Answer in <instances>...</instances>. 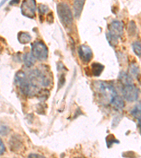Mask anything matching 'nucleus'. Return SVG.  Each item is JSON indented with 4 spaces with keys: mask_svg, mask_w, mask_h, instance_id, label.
<instances>
[{
    "mask_svg": "<svg viewBox=\"0 0 141 158\" xmlns=\"http://www.w3.org/2000/svg\"><path fill=\"white\" fill-rule=\"evenodd\" d=\"M95 89L99 101L104 105L112 104L117 95V91L113 86L104 81H97L95 83Z\"/></svg>",
    "mask_w": 141,
    "mask_h": 158,
    "instance_id": "obj_1",
    "label": "nucleus"
},
{
    "mask_svg": "<svg viewBox=\"0 0 141 158\" xmlns=\"http://www.w3.org/2000/svg\"><path fill=\"white\" fill-rule=\"evenodd\" d=\"M29 81L35 87L38 86H47L50 85L51 79L49 77V74L45 70L37 69L30 72L29 75Z\"/></svg>",
    "mask_w": 141,
    "mask_h": 158,
    "instance_id": "obj_2",
    "label": "nucleus"
},
{
    "mask_svg": "<svg viewBox=\"0 0 141 158\" xmlns=\"http://www.w3.org/2000/svg\"><path fill=\"white\" fill-rule=\"evenodd\" d=\"M124 25L122 22L114 20L109 26V32L106 35L107 40L112 47L117 45L118 40L123 35Z\"/></svg>",
    "mask_w": 141,
    "mask_h": 158,
    "instance_id": "obj_3",
    "label": "nucleus"
},
{
    "mask_svg": "<svg viewBox=\"0 0 141 158\" xmlns=\"http://www.w3.org/2000/svg\"><path fill=\"white\" fill-rule=\"evenodd\" d=\"M57 14L59 19L64 27L69 28L72 25L73 17L72 13L68 6L64 3L59 4L57 6Z\"/></svg>",
    "mask_w": 141,
    "mask_h": 158,
    "instance_id": "obj_4",
    "label": "nucleus"
},
{
    "mask_svg": "<svg viewBox=\"0 0 141 158\" xmlns=\"http://www.w3.org/2000/svg\"><path fill=\"white\" fill-rule=\"evenodd\" d=\"M31 53L35 59L45 60L48 56L47 47L42 42H35L31 46Z\"/></svg>",
    "mask_w": 141,
    "mask_h": 158,
    "instance_id": "obj_5",
    "label": "nucleus"
},
{
    "mask_svg": "<svg viewBox=\"0 0 141 158\" xmlns=\"http://www.w3.org/2000/svg\"><path fill=\"white\" fill-rule=\"evenodd\" d=\"M35 9H36V3L35 0H24L20 6L22 14L30 19L35 17Z\"/></svg>",
    "mask_w": 141,
    "mask_h": 158,
    "instance_id": "obj_6",
    "label": "nucleus"
},
{
    "mask_svg": "<svg viewBox=\"0 0 141 158\" xmlns=\"http://www.w3.org/2000/svg\"><path fill=\"white\" fill-rule=\"evenodd\" d=\"M122 94L127 101H135L137 100L138 97V89L132 84L125 85L122 89Z\"/></svg>",
    "mask_w": 141,
    "mask_h": 158,
    "instance_id": "obj_7",
    "label": "nucleus"
},
{
    "mask_svg": "<svg viewBox=\"0 0 141 158\" xmlns=\"http://www.w3.org/2000/svg\"><path fill=\"white\" fill-rule=\"evenodd\" d=\"M78 54L81 60L84 63H88L93 58V52L90 48L86 45H81L78 48Z\"/></svg>",
    "mask_w": 141,
    "mask_h": 158,
    "instance_id": "obj_8",
    "label": "nucleus"
},
{
    "mask_svg": "<svg viewBox=\"0 0 141 158\" xmlns=\"http://www.w3.org/2000/svg\"><path fill=\"white\" fill-rule=\"evenodd\" d=\"M86 0H75L73 3V12L74 16L79 18L81 14L82 10L83 8V5Z\"/></svg>",
    "mask_w": 141,
    "mask_h": 158,
    "instance_id": "obj_9",
    "label": "nucleus"
},
{
    "mask_svg": "<svg viewBox=\"0 0 141 158\" xmlns=\"http://www.w3.org/2000/svg\"><path fill=\"white\" fill-rule=\"evenodd\" d=\"M24 63L25 65L28 68H30L33 66L35 63V58L33 56L32 53H27L24 56Z\"/></svg>",
    "mask_w": 141,
    "mask_h": 158,
    "instance_id": "obj_10",
    "label": "nucleus"
},
{
    "mask_svg": "<svg viewBox=\"0 0 141 158\" xmlns=\"http://www.w3.org/2000/svg\"><path fill=\"white\" fill-rule=\"evenodd\" d=\"M104 70V66L97 63H94L91 66L92 73L94 76H99Z\"/></svg>",
    "mask_w": 141,
    "mask_h": 158,
    "instance_id": "obj_11",
    "label": "nucleus"
},
{
    "mask_svg": "<svg viewBox=\"0 0 141 158\" xmlns=\"http://www.w3.org/2000/svg\"><path fill=\"white\" fill-rule=\"evenodd\" d=\"M18 39H19V42L20 44H25L30 42L31 37L27 32H20L18 35Z\"/></svg>",
    "mask_w": 141,
    "mask_h": 158,
    "instance_id": "obj_12",
    "label": "nucleus"
},
{
    "mask_svg": "<svg viewBox=\"0 0 141 158\" xmlns=\"http://www.w3.org/2000/svg\"><path fill=\"white\" fill-rule=\"evenodd\" d=\"M112 106H114V108L116 110H122L124 107V102L122 100V98L119 96H117L114 101H112Z\"/></svg>",
    "mask_w": 141,
    "mask_h": 158,
    "instance_id": "obj_13",
    "label": "nucleus"
},
{
    "mask_svg": "<svg viewBox=\"0 0 141 158\" xmlns=\"http://www.w3.org/2000/svg\"><path fill=\"white\" fill-rule=\"evenodd\" d=\"M119 78L120 81H121V82L124 86L128 85H130V84L132 83L131 77H130L129 75H127V74L125 73H121Z\"/></svg>",
    "mask_w": 141,
    "mask_h": 158,
    "instance_id": "obj_14",
    "label": "nucleus"
},
{
    "mask_svg": "<svg viewBox=\"0 0 141 158\" xmlns=\"http://www.w3.org/2000/svg\"><path fill=\"white\" fill-rule=\"evenodd\" d=\"M21 141H20L16 136H13L11 139V141H10V146H11V148H14V150L19 149L20 147L21 146Z\"/></svg>",
    "mask_w": 141,
    "mask_h": 158,
    "instance_id": "obj_15",
    "label": "nucleus"
},
{
    "mask_svg": "<svg viewBox=\"0 0 141 158\" xmlns=\"http://www.w3.org/2000/svg\"><path fill=\"white\" fill-rule=\"evenodd\" d=\"M130 114L133 117H134L135 119H138L141 117V103H139L135 106L131 111Z\"/></svg>",
    "mask_w": 141,
    "mask_h": 158,
    "instance_id": "obj_16",
    "label": "nucleus"
},
{
    "mask_svg": "<svg viewBox=\"0 0 141 158\" xmlns=\"http://www.w3.org/2000/svg\"><path fill=\"white\" fill-rule=\"evenodd\" d=\"M119 143V141H118V140H117L116 139L114 138V136H113L112 134H109V136H107L106 138V143H107V146L108 148L112 147V146L114 143Z\"/></svg>",
    "mask_w": 141,
    "mask_h": 158,
    "instance_id": "obj_17",
    "label": "nucleus"
},
{
    "mask_svg": "<svg viewBox=\"0 0 141 158\" xmlns=\"http://www.w3.org/2000/svg\"><path fill=\"white\" fill-rule=\"evenodd\" d=\"M133 52L138 56H141V43L135 42L133 44Z\"/></svg>",
    "mask_w": 141,
    "mask_h": 158,
    "instance_id": "obj_18",
    "label": "nucleus"
},
{
    "mask_svg": "<svg viewBox=\"0 0 141 158\" xmlns=\"http://www.w3.org/2000/svg\"><path fill=\"white\" fill-rule=\"evenodd\" d=\"M48 11H49V8L47 6H45V5L41 4L40 5L39 7H38V11H39L40 14L41 15H44L45 13L48 12Z\"/></svg>",
    "mask_w": 141,
    "mask_h": 158,
    "instance_id": "obj_19",
    "label": "nucleus"
},
{
    "mask_svg": "<svg viewBox=\"0 0 141 158\" xmlns=\"http://www.w3.org/2000/svg\"><path fill=\"white\" fill-rule=\"evenodd\" d=\"M0 131H1V134L2 135V136H5V135H7V134L9 133V129L7 126L2 124V125H1V130H0Z\"/></svg>",
    "mask_w": 141,
    "mask_h": 158,
    "instance_id": "obj_20",
    "label": "nucleus"
},
{
    "mask_svg": "<svg viewBox=\"0 0 141 158\" xmlns=\"http://www.w3.org/2000/svg\"><path fill=\"white\" fill-rule=\"evenodd\" d=\"M47 19V21L50 23H52L53 22V20H54L52 13H50V14H48Z\"/></svg>",
    "mask_w": 141,
    "mask_h": 158,
    "instance_id": "obj_21",
    "label": "nucleus"
},
{
    "mask_svg": "<svg viewBox=\"0 0 141 158\" xmlns=\"http://www.w3.org/2000/svg\"><path fill=\"white\" fill-rule=\"evenodd\" d=\"M0 144H1V150H0V155H2L4 152V151H5V147H4V143H3V142H2V141L1 140V141H0Z\"/></svg>",
    "mask_w": 141,
    "mask_h": 158,
    "instance_id": "obj_22",
    "label": "nucleus"
},
{
    "mask_svg": "<svg viewBox=\"0 0 141 158\" xmlns=\"http://www.w3.org/2000/svg\"><path fill=\"white\" fill-rule=\"evenodd\" d=\"M29 157H44V156L40 155H37V154H30L28 155Z\"/></svg>",
    "mask_w": 141,
    "mask_h": 158,
    "instance_id": "obj_23",
    "label": "nucleus"
},
{
    "mask_svg": "<svg viewBox=\"0 0 141 158\" xmlns=\"http://www.w3.org/2000/svg\"><path fill=\"white\" fill-rule=\"evenodd\" d=\"M137 119L138 121V127H139V130H140V132L141 134V117L138 119Z\"/></svg>",
    "mask_w": 141,
    "mask_h": 158,
    "instance_id": "obj_24",
    "label": "nucleus"
},
{
    "mask_svg": "<svg viewBox=\"0 0 141 158\" xmlns=\"http://www.w3.org/2000/svg\"><path fill=\"white\" fill-rule=\"evenodd\" d=\"M19 2V0H12V1L10 2V4L12 5V4H18Z\"/></svg>",
    "mask_w": 141,
    "mask_h": 158,
    "instance_id": "obj_25",
    "label": "nucleus"
}]
</instances>
